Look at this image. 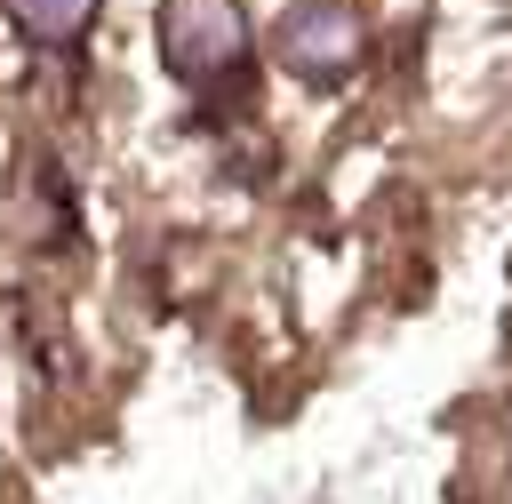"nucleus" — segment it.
I'll use <instances>...</instances> for the list:
<instances>
[{
  "mask_svg": "<svg viewBox=\"0 0 512 504\" xmlns=\"http://www.w3.org/2000/svg\"><path fill=\"white\" fill-rule=\"evenodd\" d=\"M160 40H168V64L176 72H224L240 64V8L232 0H168L160 16Z\"/></svg>",
  "mask_w": 512,
  "mask_h": 504,
  "instance_id": "2",
  "label": "nucleus"
},
{
  "mask_svg": "<svg viewBox=\"0 0 512 504\" xmlns=\"http://www.w3.org/2000/svg\"><path fill=\"white\" fill-rule=\"evenodd\" d=\"M272 48H280L288 72H304V80H336V72L360 56V16H352L344 0H304V8L280 16Z\"/></svg>",
  "mask_w": 512,
  "mask_h": 504,
  "instance_id": "1",
  "label": "nucleus"
},
{
  "mask_svg": "<svg viewBox=\"0 0 512 504\" xmlns=\"http://www.w3.org/2000/svg\"><path fill=\"white\" fill-rule=\"evenodd\" d=\"M16 8V24L32 32V40H72L88 16H96V0H8Z\"/></svg>",
  "mask_w": 512,
  "mask_h": 504,
  "instance_id": "3",
  "label": "nucleus"
}]
</instances>
